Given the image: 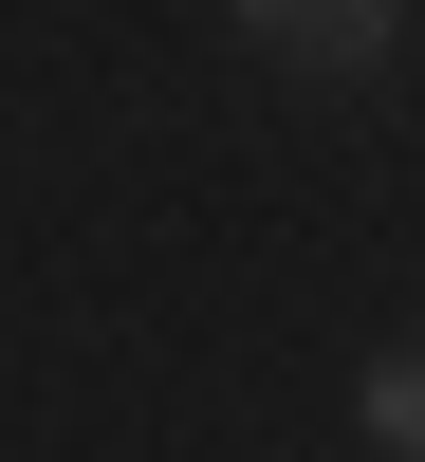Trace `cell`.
Masks as SVG:
<instances>
[{"instance_id": "1", "label": "cell", "mask_w": 425, "mask_h": 462, "mask_svg": "<svg viewBox=\"0 0 425 462\" xmlns=\"http://www.w3.org/2000/svg\"><path fill=\"white\" fill-rule=\"evenodd\" d=\"M241 37L296 56V74H389L407 56V0H241Z\"/></svg>"}, {"instance_id": "2", "label": "cell", "mask_w": 425, "mask_h": 462, "mask_svg": "<svg viewBox=\"0 0 425 462\" xmlns=\"http://www.w3.org/2000/svg\"><path fill=\"white\" fill-rule=\"evenodd\" d=\"M352 426L389 444V462H425V352H370L352 370Z\"/></svg>"}]
</instances>
